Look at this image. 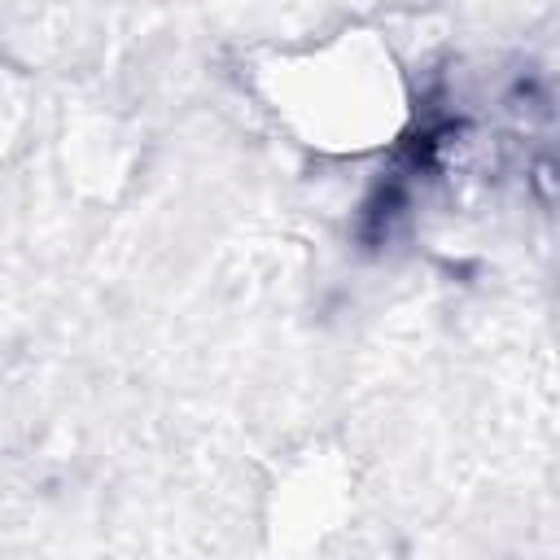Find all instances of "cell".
Instances as JSON below:
<instances>
[{
	"mask_svg": "<svg viewBox=\"0 0 560 560\" xmlns=\"http://www.w3.org/2000/svg\"><path fill=\"white\" fill-rule=\"evenodd\" d=\"M267 96L298 136L324 149L381 144L402 118L398 70L368 35H346L280 61L267 74Z\"/></svg>",
	"mask_w": 560,
	"mask_h": 560,
	"instance_id": "1",
	"label": "cell"
}]
</instances>
